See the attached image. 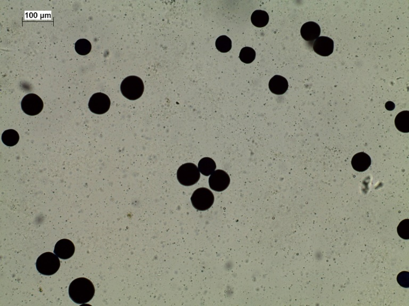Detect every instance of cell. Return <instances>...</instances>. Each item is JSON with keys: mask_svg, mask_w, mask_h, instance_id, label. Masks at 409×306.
<instances>
[{"mask_svg": "<svg viewBox=\"0 0 409 306\" xmlns=\"http://www.w3.org/2000/svg\"><path fill=\"white\" fill-rule=\"evenodd\" d=\"M386 108L388 111H392L395 108V104L392 101H388L385 105Z\"/></svg>", "mask_w": 409, "mask_h": 306, "instance_id": "obj_23", "label": "cell"}, {"mask_svg": "<svg viewBox=\"0 0 409 306\" xmlns=\"http://www.w3.org/2000/svg\"><path fill=\"white\" fill-rule=\"evenodd\" d=\"M144 84L138 77L129 76L122 81L121 91L123 95L130 100L138 99L144 93Z\"/></svg>", "mask_w": 409, "mask_h": 306, "instance_id": "obj_2", "label": "cell"}, {"mask_svg": "<svg viewBox=\"0 0 409 306\" xmlns=\"http://www.w3.org/2000/svg\"><path fill=\"white\" fill-rule=\"evenodd\" d=\"M398 233L402 239H409V219L401 221L397 228Z\"/></svg>", "mask_w": 409, "mask_h": 306, "instance_id": "obj_21", "label": "cell"}, {"mask_svg": "<svg viewBox=\"0 0 409 306\" xmlns=\"http://www.w3.org/2000/svg\"><path fill=\"white\" fill-rule=\"evenodd\" d=\"M200 172L199 168L192 163L182 165L177 172V179L182 185L193 186L200 180Z\"/></svg>", "mask_w": 409, "mask_h": 306, "instance_id": "obj_4", "label": "cell"}, {"mask_svg": "<svg viewBox=\"0 0 409 306\" xmlns=\"http://www.w3.org/2000/svg\"><path fill=\"white\" fill-rule=\"evenodd\" d=\"M397 281L402 287L409 288V273L408 271H402L397 277Z\"/></svg>", "mask_w": 409, "mask_h": 306, "instance_id": "obj_22", "label": "cell"}, {"mask_svg": "<svg viewBox=\"0 0 409 306\" xmlns=\"http://www.w3.org/2000/svg\"><path fill=\"white\" fill-rule=\"evenodd\" d=\"M215 45L217 49L221 52H228L232 47L231 40L226 36H222L217 39Z\"/></svg>", "mask_w": 409, "mask_h": 306, "instance_id": "obj_19", "label": "cell"}, {"mask_svg": "<svg viewBox=\"0 0 409 306\" xmlns=\"http://www.w3.org/2000/svg\"><path fill=\"white\" fill-rule=\"evenodd\" d=\"M111 102L107 94L97 92L93 94L88 102L90 111L96 114L101 115L110 110Z\"/></svg>", "mask_w": 409, "mask_h": 306, "instance_id": "obj_7", "label": "cell"}, {"mask_svg": "<svg viewBox=\"0 0 409 306\" xmlns=\"http://www.w3.org/2000/svg\"><path fill=\"white\" fill-rule=\"evenodd\" d=\"M199 168L201 174L205 176H209L213 173L216 168L215 161L210 158H204L199 163Z\"/></svg>", "mask_w": 409, "mask_h": 306, "instance_id": "obj_15", "label": "cell"}, {"mask_svg": "<svg viewBox=\"0 0 409 306\" xmlns=\"http://www.w3.org/2000/svg\"><path fill=\"white\" fill-rule=\"evenodd\" d=\"M68 294L75 303L85 304L89 302L93 298L95 288L90 280L85 277H80L71 283L68 289Z\"/></svg>", "mask_w": 409, "mask_h": 306, "instance_id": "obj_1", "label": "cell"}, {"mask_svg": "<svg viewBox=\"0 0 409 306\" xmlns=\"http://www.w3.org/2000/svg\"><path fill=\"white\" fill-rule=\"evenodd\" d=\"M58 257L51 253H45L37 260L36 267L39 273L44 275H52L58 271L60 262Z\"/></svg>", "mask_w": 409, "mask_h": 306, "instance_id": "obj_3", "label": "cell"}, {"mask_svg": "<svg viewBox=\"0 0 409 306\" xmlns=\"http://www.w3.org/2000/svg\"><path fill=\"white\" fill-rule=\"evenodd\" d=\"M193 206L197 210H207L213 205L214 196L210 190L206 188L197 189L191 197Z\"/></svg>", "mask_w": 409, "mask_h": 306, "instance_id": "obj_5", "label": "cell"}, {"mask_svg": "<svg viewBox=\"0 0 409 306\" xmlns=\"http://www.w3.org/2000/svg\"><path fill=\"white\" fill-rule=\"evenodd\" d=\"M256 57L255 51L250 47H245L240 54V58L245 64H250L253 62Z\"/></svg>", "mask_w": 409, "mask_h": 306, "instance_id": "obj_20", "label": "cell"}, {"mask_svg": "<svg viewBox=\"0 0 409 306\" xmlns=\"http://www.w3.org/2000/svg\"><path fill=\"white\" fill-rule=\"evenodd\" d=\"M91 43L85 39H80L75 44V49L81 56L87 55L91 52Z\"/></svg>", "mask_w": 409, "mask_h": 306, "instance_id": "obj_18", "label": "cell"}, {"mask_svg": "<svg viewBox=\"0 0 409 306\" xmlns=\"http://www.w3.org/2000/svg\"><path fill=\"white\" fill-rule=\"evenodd\" d=\"M395 125L398 130L403 133L409 132V111L399 113L395 119Z\"/></svg>", "mask_w": 409, "mask_h": 306, "instance_id": "obj_14", "label": "cell"}, {"mask_svg": "<svg viewBox=\"0 0 409 306\" xmlns=\"http://www.w3.org/2000/svg\"><path fill=\"white\" fill-rule=\"evenodd\" d=\"M43 106L42 99L34 93L26 95L21 103L23 111L30 116H35L40 114L43 110Z\"/></svg>", "mask_w": 409, "mask_h": 306, "instance_id": "obj_6", "label": "cell"}, {"mask_svg": "<svg viewBox=\"0 0 409 306\" xmlns=\"http://www.w3.org/2000/svg\"><path fill=\"white\" fill-rule=\"evenodd\" d=\"M211 189L215 192H223L226 190L230 183L229 175L222 170H217L211 174L208 180Z\"/></svg>", "mask_w": 409, "mask_h": 306, "instance_id": "obj_8", "label": "cell"}, {"mask_svg": "<svg viewBox=\"0 0 409 306\" xmlns=\"http://www.w3.org/2000/svg\"><path fill=\"white\" fill-rule=\"evenodd\" d=\"M269 17L268 13L261 10L255 11L251 16V21L257 27H263L269 23Z\"/></svg>", "mask_w": 409, "mask_h": 306, "instance_id": "obj_16", "label": "cell"}, {"mask_svg": "<svg viewBox=\"0 0 409 306\" xmlns=\"http://www.w3.org/2000/svg\"><path fill=\"white\" fill-rule=\"evenodd\" d=\"M76 248L74 243L70 240L62 239L56 244L54 249V254L61 260L70 259L74 254Z\"/></svg>", "mask_w": 409, "mask_h": 306, "instance_id": "obj_10", "label": "cell"}, {"mask_svg": "<svg viewBox=\"0 0 409 306\" xmlns=\"http://www.w3.org/2000/svg\"><path fill=\"white\" fill-rule=\"evenodd\" d=\"M269 87L272 93L281 95L287 91L288 83L286 78L277 75L271 78L269 81Z\"/></svg>", "mask_w": 409, "mask_h": 306, "instance_id": "obj_13", "label": "cell"}, {"mask_svg": "<svg viewBox=\"0 0 409 306\" xmlns=\"http://www.w3.org/2000/svg\"><path fill=\"white\" fill-rule=\"evenodd\" d=\"M313 49L320 56H329L333 51L334 43L329 37H320L313 43Z\"/></svg>", "mask_w": 409, "mask_h": 306, "instance_id": "obj_9", "label": "cell"}, {"mask_svg": "<svg viewBox=\"0 0 409 306\" xmlns=\"http://www.w3.org/2000/svg\"><path fill=\"white\" fill-rule=\"evenodd\" d=\"M2 140L6 146L12 147L17 144L19 140V135L16 131L9 129L2 133Z\"/></svg>", "mask_w": 409, "mask_h": 306, "instance_id": "obj_17", "label": "cell"}, {"mask_svg": "<svg viewBox=\"0 0 409 306\" xmlns=\"http://www.w3.org/2000/svg\"><path fill=\"white\" fill-rule=\"evenodd\" d=\"M320 33H321V29L319 24L315 22H307L301 27V36L306 42H312L317 39L319 37Z\"/></svg>", "mask_w": 409, "mask_h": 306, "instance_id": "obj_11", "label": "cell"}, {"mask_svg": "<svg viewBox=\"0 0 409 306\" xmlns=\"http://www.w3.org/2000/svg\"><path fill=\"white\" fill-rule=\"evenodd\" d=\"M371 160L369 155L364 152H360L354 155L351 162L353 168L358 172H364L371 165Z\"/></svg>", "mask_w": 409, "mask_h": 306, "instance_id": "obj_12", "label": "cell"}]
</instances>
